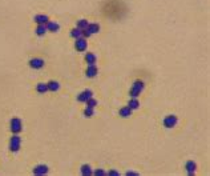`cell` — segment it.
I'll use <instances>...</instances> for the list:
<instances>
[{
    "instance_id": "1",
    "label": "cell",
    "mask_w": 210,
    "mask_h": 176,
    "mask_svg": "<svg viewBox=\"0 0 210 176\" xmlns=\"http://www.w3.org/2000/svg\"><path fill=\"white\" fill-rule=\"evenodd\" d=\"M144 88H145V84H144L142 80H136V82L133 83V86H132V88H130L129 95H130L132 97H138L140 95H141V92L144 91Z\"/></svg>"
},
{
    "instance_id": "2",
    "label": "cell",
    "mask_w": 210,
    "mask_h": 176,
    "mask_svg": "<svg viewBox=\"0 0 210 176\" xmlns=\"http://www.w3.org/2000/svg\"><path fill=\"white\" fill-rule=\"evenodd\" d=\"M21 147V138L19 136V134H15L9 140V149L12 152H17Z\"/></svg>"
},
{
    "instance_id": "3",
    "label": "cell",
    "mask_w": 210,
    "mask_h": 176,
    "mask_svg": "<svg viewBox=\"0 0 210 176\" xmlns=\"http://www.w3.org/2000/svg\"><path fill=\"white\" fill-rule=\"evenodd\" d=\"M21 130H23V123H21V120L19 117H13V119L11 120V131H12L13 134H20Z\"/></svg>"
},
{
    "instance_id": "4",
    "label": "cell",
    "mask_w": 210,
    "mask_h": 176,
    "mask_svg": "<svg viewBox=\"0 0 210 176\" xmlns=\"http://www.w3.org/2000/svg\"><path fill=\"white\" fill-rule=\"evenodd\" d=\"M177 123H178V117L176 115H168V116H165V119H164L165 128H173L177 126Z\"/></svg>"
},
{
    "instance_id": "5",
    "label": "cell",
    "mask_w": 210,
    "mask_h": 176,
    "mask_svg": "<svg viewBox=\"0 0 210 176\" xmlns=\"http://www.w3.org/2000/svg\"><path fill=\"white\" fill-rule=\"evenodd\" d=\"M87 47H88V42L85 38H79L76 39L75 42V48L79 51V52H84V51H87Z\"/></svg>"
},
{
    "instance_id": "6",
    "label": "cell",
    "mask_w": 210,
    "mask_h": 176,
    "mask_svg": "<svg viewBox=\"0 0 210 176\" xmlns=\"http://www.w3.org/2000/svg\"><path fill=\"white\" fill-rule=\"evenodd\" d=\"M44 64H45V61H44L43 59H40V57H35V59H31V60H29V67L34 68V69L43 68Z\"/></svg>"
},
{
    "instance_id": "7",
    "label": "cell",
    "mask_w": 210,
    "mask_h": 176,
    "mask_svg": "<svg viewBox=\"0 0 210 176\" xmlns=\"http://www.w3.org/2000/svg\"><path fill=\"white\" fill-rule=\"evenodd\" d=\"M91 97H93V92H92V90H85L77 96V100H79L80 103H85L88 99H91Z\"/></svg>"
},
{
    "instance_id": "8",
    "label": "cell",
    "mask_w": 210,
    "mask_h": 176,
    "mask_svg": "<svg viewBox=\"0 0 210 176\" xmlns=\"http://www.w3.org/2000/svg\"><path fill=\"white\" fill-rule=\"evenodd\" d=\"M185 168H186V171H187V175H189V176H193L194 174H196L197 164L194 163V161L189 160V161H187V163L185 164Z\"/></svg>"
},
{
    "instance_id": "9",
    "label": "cell",
    "mask_w": 210,
    "mask_h": 176,
    "mask_svg": "<svg viewBox=\"0 0 210 176\" xmlns=\"http://www.w3.org/2000/svg\"><path fill=\"white\" fill-rule=\"evenodd\" d=\"M32 172H34V175H45L48 174V167L44 164H40V166H36Z\"/></svg>"
},
{
    "instance_id": "10",
    "label": "cell",
    "mask_w": 210,
    "mask_h": 176,
    "mask_svg": "<svg viewBox=\"0 0 210 176\" xmlns=\"http://www.w3.org/2000/svg\"><path fill=\"white\" fill-rule=\"evenodd\" d=\"M97 72H98V69H97V67H96L94 64H92V65H89V67L87 68V71H85V75H87V78H94L96 75H97Z\"/></svg>"
},
{
    "instance_id": "11",
    "label": "cell",
    "mask_w": 210,
    "mask_h": 176,
    "mask_svg": "<svg viewBox=\"0 0 210 176\" xmlns=\"http://www.w3.org/2000/svg\"><path fill=\"white\" fill-rule=\"evenodd\" d=\"M45 27H47V31H49V32H57L59 29H60V25H59L56 21H51V20H48Z\"/></svg>"
},
{
    "instance_id": "12",
    "label": "cell",
    "mask_w": 210,
    "mask_h": 176,
    "mask_svg": "<svg viewBox=\"0 0 210 176\" xmlns=\"http://www.w3.org/2000/svg\"><path fill=\"white\" fill-rule=\"evenodd\" d=\"M48 20H49V17H48L47 15H43V13L36 15L35 19H34V21H36L37 24H47V23H48Z\"/></svg>"
},
{
    "instance_id": "13",
    "label": "cell",
    "mask_w": 210,
    "mask_h": 176,
    "mask_svg": "<svg viewBox=\"0 0 210 176\" xmlns=\"http://www.w3.org/2000/svg\"><path fill=\"white\" fill-rule=\"evenodd\" d=\"M85 61H87V64H88V65L96 64V61H97V57H96V55H94V53L88 52V53L85 55Z\"/></svg>"
},
{
    "instance_id": "14",
    "label": "cell",
    "mask_w": 210,
    "mask_h": 176,
    "mask_svg": "<svg viewBox=\"0 0 210 176\" xmlns=\"http://www.w3.org/2000/svg\"><path fill=\"white\" fill-rule=\"evenodd\" d=\"M47 87H48V91H51V92H56V91L60 90V84L57 82H53V80L47 83Z\"/></svg>"
},
{
    "instance_id": "15",
    "label": "cell",
    "mask_w": 210,
    "mask_h": 176,
    "mask_svg": "<svg viewBox=\"0 0 210 176\" xmlns=\"http://www.w3.org/2000/svg\"><path fill=\"white\" fill-rule=\"evenodd\" d=\"M128 107L132 109V111H134V109H138L140 108V101L137 97H132V100H129V104Z\"/></svg>"
},
{
    "instance_id": "16",
    "label": "cell",
    "mask_w": 210,
    "mask_h": 176,
    "mask_svg": "<svg viewBox=\"0 0 210 176\" xmlns=\"http://www.w3.org/2000/svg\"><path fill=\"white\" fill-rule=\"evenodd\" d=\"M81 175H84V176L93 175V171H92V168H91L89 164H83V166H81Z\"/></svg>"
},
{
    "instance_id": "17",
    "label": "cell",
    "mask_w": 210,
    "mask_h": 176,
    "mask_svg": "<svg viewBox=\"0 0 210 176\" xmlns=\"http://www.w3.org/2000/svg\"><path fill=\"white\" fill-rule=\"evenodd\" d=\"M87 29L91 32L92 35H93V34H97V32L100 31V25H98L97 23H89V24H88V27H87Z\"/></svg>"
},
{
    "instance_id": "18",
    "label": "cell",
    "mask_w": 210,
    "mask_h": 176,
    "mask_svg": "<svg viewBox=\"0 0 210 176\" xmlns=\"http://www.w3.org/2000/svg\"><path fill=\"white\" fill-rule=\"evenodd\" d=\"M47 32V27L45 24H37V27H36V35L37 36H44Z\"/></svg>"
},
{
    "instance_id": "19",
    "label": "cell",
    "mask_w": 210,
    "mask_h": 176,
    "mask_svg": "<svg viewBox=\"0 0 210 176\" xmlns=\"http://www.w3.org/2000/svg\"><path fill=\"white\" fill-rule=\"evenodd\" d=\"M71 36L73 39H79V38H83V29H80V28H73L72 31H71Z\"/></svg>"
},
{
    "instance_id": "20",
    "label": "cell",
    "mask_w": 210,
    "mask_h": 176,
    "mask_svg": "<svg viewBox=\"0 0 210 176\" xmlns=\"http://www.w3.org/2000/svg\"><path fill=\"white\" fill-rule=\"evenodd\" d=\"M130 115H132V109L129 108L128 105H126V107H123L120 109V116L121 117H129Z\"/></svg>"
},
{
    "instance_id": "21",
    "label": "cell",
    "mask_w": 210,
    "mask_h": 176,
    "mask_svg": "<svg viewBox=\"0 0 210 176\" xmlns=\"http://www.w3.org/2000/svg\"><path fill=\"white\" fill-rule=\"evenodd\" d=\"M36 91H37L39 94H45L47 91H48L47 84H44V83H39L37 86H36Z\"/></svg>"
},
{
    "instance_id": "22",
    "label": "cell",
    "mask_w": 210,
    "mask_h": 176,
    "mask_svg": "<svg viewBox=\"0 0 210 176\" xmlns=\"http://www.w3.org/2000/svg\"><path fill=\"white\" fill-rule=\"evenodd\" d=\"M88 24H89V21H88L87 19H80V20H79V23H77V28L84 29V28H87V27H88Z\"/></svg>"
},
{
    "instance_id": "23",
    "label": "cell",
    "mask_w": 210,
    "mask_h": 176,
    "mask_svg": "<svg viewBox=\"0 0 210 176\" xmlns=\"http://www.w3.org/2000/svg\"><path fill=\"white\" fill-rule=\"evenodd\" d=\"M85 103H87V107H91V108H94L96 105H97V100H96V99H93V97L88 99Z\"/></svg>"
},
{
    "instance_id": "24",
    "label": "cell",
    "mask_w": 210,
    "mask_h": 176,
    "mask_svg": "<svg viewBox=\"0 0 210 176\" xmlns=\"http://www.w3.org/2000/svg\"><path fill=\"white\" fill-rule=\"evenodd\" d=\"M84 115H85L87 117H92L94 115V108H91V107H87L85 109H84Z\"/></svg>"
},
{
    "instance_id": "25",
    "label": "cell",
    "mask_w": 210,
    "mask_h": 176,
    "mask_svg": "<svg viewBox=\"0 0 210 176\" xmlns=\"http://www.w3.org/2000/svg\"><path fill=\"white\" fill-rule=\"evenodd\" d=\"M93 175H96V176H105V175H108V174H106V172H105L104 170H101V168H98V170L93 171Z\"/></svg>"
},
{
    "instance_id": "26",
    "label": "cell",
    "mask_w": 210,
    "mask_h": 176,
    "mask_svg": "<svg viewBox=\"0 0 210 176\" xmlns=\"http://www.w3.org/2000/svg\"><path fill=\"white\" fill-rule=\"evenodd\" d=\"M91 36H92V34H91V32H89V31H88V29H87V28H84V29H83V38H85V39H88V38H91Z\"/></svg>"
},
{
    "instance_id": "27",
    "label": "cell",
    "mask_w": 210,
    "mask_h": 176,
    "mask_svg": "<svg viewBox=\"0 0 210 176\" xmlns=\"http://www.w3.org/2000/svg\"><path fill=\"white\" fill-rule=\"evenodd\" d=\"M108 175H109V176H119L120 172H117V171H110V172H108Z\"/></svg>"
},
{
    "instance_id": "28",
    "label": "cell",
    "mask_w": 210,
    "mask_h": 176,
    "mask_svg": "<svg viewBox=\"0 0 210 176\" xmlns=\"http://www.w3.org/2000/svg\"><path fill=\"white\" fill-rule=\"evenodd\" d=\"M128 176H132V175H138V174H134V172H126Z\"/></svg>"
}]
</instances>
